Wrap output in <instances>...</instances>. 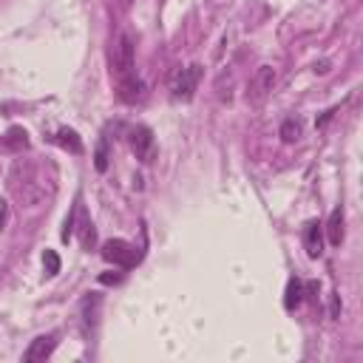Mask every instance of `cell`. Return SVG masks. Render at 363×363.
I'll return each mask as SVG.
<instances>
[{
	"label": "cell",
	"mask_w": 363,
	"mask_h": 363,
	"mask_svg": "<svg viewBox=\"0 0 363 363\" xmlns=\"http://www.w3.org/2000/svg\"><path fill=\"white\" fill-rule=\"evenodd\" d=\"M102 258H105L108 264H113V267L130 269V267H136V264L142 261V252H139L133 244L122 241V238H108V241L102 244Z\"/></svg>",
	"instance_id": "cell-1"
},
{
	"label": "cell",
	"mask_w": 363,
	"mask_h": 363,
	"mask_svg": "<svg viewBox=\"0 0 363 363\" xmlns=\"http://www.w3.org/2000/svg\"><path fill=\"white\" fill-rule=\"evenodd\" d=\"M199 79H201V65L193 62V65H187V68H179V71L170 77V96L179 99V102L193 99Z\"/></svg>",
	"instance_id": "cell-2"
},
{
	"label": "cell",
	"mask_w": 363,
	"mask_h": 363,
	"mask_svg": "<svg viewBox=\"0 0 363 363\" xmlns=\"http://www.w3.org/2000/svg\"><path fill=\"white\" fill-rule=\"evenodd\" d=\"M133 60H136V45H133V37L128 31H122L116 37V45H113V54H111V65H113V74L116 77H125L133 71Z\"/></svg>",
	"instance_id": "cell-3"
},
{
	"label": "cell",
	"mask_w": 363,
	"mask_h": 363,
	"mask_svg": "<svg viewBox=\"0 0 363 363\" xmlns=\"http://www.w3.org/2000/svg\"><path fill=\"white\" fill-rule=\"evenodd\" d=\"M128 142H130V150H133V156H136L139 162L150 164V162L156 159V139H153V130H150L147 125H136V128H130Z\"/></svg>",
	"instance_id": "cell-4"
},
{
	"label": "cell",
	"mask_w": 363,
	"mask_h": 363,
	"mask_svg": "<svg viewBox=\"0 0 363 363\" xmlns=\"http://www.w3.org/2000/svg\"><path fill=\"white\" fill-rule=\"evenodd\" d=\"M272 88H275V68H272V65H261V68L252 74L250 85H247V99H250V102H261Z\"/></svg>",
	"instance_id": "cell-5"
},
{
	"label": "cell",
	"mask_w": 363,
	"mask_h": 363,
	"mask_svg": "<svg viewBox=\"0 0 363 363\" xmlns=\"http://www.w3.org/2000/svg\"><path fill=\"white\" fill-rule=\"evenodd\" d=\"M54 349H57V332L37 335V337L28 343V349L23 352V360H26V363H40V360L51 357V352H54Z\"/></svg>",
	"instance_id": "cell-6"
},
{
	"label": "cell",
	"mask_w": 363,
	"mask_h": 363,
	"mask_svg": "<svg viewBox=\"0 0 363 363\" xmlns=\"http://www.w3.org/2000/svg\"><path fill=\"white\" fill-rule=\"evenodd\" d=\"M116 91H119V99L128 102V105H136L139 99H145V82L133 71L125 74V77H119V88Z\"/></svg>",
	"instance_id": "cell-7"
},
{
	"label": "cell",
	"mask_w": 363,
	"mask_h": 363,
	"mask_svg": "<svg viewBox=\"0 0 363 363\" xmlns=\"http://www.w3.org/2000/svg\"><path fill=\"white\" fill-rule=\"evenodd\" d=\"M303 247L309 258H320L323 252V224L320 221H309L303 227Z\"/></svg>",
	"instance_id": "cell-8"
},
{
	"label": "cell",
	"mask_w": 363,
	"mask_h": 363,
	"mask_svg": "<svg viewBox=\"0 0 363 363\" xmlns=\"http://www.w3.org/2000/svg\"><path fill=\"white\" fill-rule=\"evenodd\" d=\"M0 150H9V153H23V150H28V133H26V128L11 125V128L0 136Z\"/></svg>",
	"instance_id": "cell-9"
},
{
	"label": "cell",
	"mask_w": 363,
	"mask_h": 363,
	"mask_svg": "<svg viewBox=\"0 0 363 363\" xmlns=\"http://www.w3.org/2000/svg\"><path fill=\"white\" fill-rule=\"evenodd\" d=\"M326 238L332 247H340L343 244V207L337 204L332 213H329V221H326Z\"/></svg>",
	"instance_id": "cell-10"
},
{
	"label": "cell",
	"mask_w": 363,
	"mask_h": 363,
	"mask_svg": "<svg viewBox=\"0 0 363 363\" xmlns=\"http://www.w3.org/2000/svg\"><path fill=\"white\" fill-rule=\"evenodd\" d=\"M303 295H306L303 281H301V278H289V284H286V295H284V306H286L289 312L298 309V306L303 303Z\"/></svg>",
	"instance_id": "cell-11"
},
{
	"label": "cell",
	"mask_w": 363,
	"mask_h": 363,
	"mask_svg": "<svg viewBox=\"0 0 363 363\" xmlns=\"http://www.w3.org/2000/svg\"><path fill=\"white\" fill-rule=\"evenodd\" d=\"M54 142H57L62 150H68V153H82V142H79L77 130H71V128H60L57 136H54Z\"/></svg>",
	"instance_id": "cell-12"
},
{
	"label": "cell",
	"mask_w": 363,
	"mask_h": 363,
	"mask_svg": "<svg viewBox=\"0 0 363 363\" xmlns=\"http://www.w3.org/2000/svg\"><path fill=\"white\" fill-rule=\"evenodd\" d=\"M77 216H79V221H74V227H79V244H82L85 250H91L94 241H96V230H94L91 218L82 216V210H77Z\"/></svg>",
	"instance_id": "cell-13"
},
{
	"label": "cell",
	"mask_w": 363,
	"mask_h": 363,
	"mask_svg": "<svg viewBox=\"0 0 363 363\" xmlns=\"http://www.w3.org/2000/svg\"><path fill=\"white\" fill-rule=\"evenodd\" d=\"M281 139L286 142V145H292V142H298L301 139V133H303V125H301V119H295V116H289V119H284L281 122Z\"/></svg>",
	"instance_id": "cell-14"
},
{
	"label": "cell",
	"mask_w": 363,
	"mask_h": 363,
	"mask_svg": "<svg viewBox=\"0 0 363 363\" xmlns=\"http://www.w3.org/2000/svg\"><path fill=\"white\" fill-rule=\"evenodd\" d=\"M94 167H96L99 173H105V170H108V142H105V139H99V142H96V153H94Z\"/></svg>",
	"instance_id": "cell-15"
},
{
	"label": "cell",
	"mask_w": 363,
	"mask_h": 363,
	"mask_svg": "<svg viewBox=\"0 0 363 363\" xmlns=\"http://www.w3.org/2000/svg\"><path fill=\"white\" fill-rule=\"evenodd\" d=\"M43 269H45L48 278L60 272V255H57L54 250H45V252H43Z\"/></svg>",
	"instance_id": "cell-16"
},
{
	"label": "cell",
	"mask_w": 363,
	"mask_h": 363,
	"mask_svg": "<svg viewBox=\"0 0 363 363\" xmlns=\"http://www.w3.org/2000/svg\"><path fill=\"white\" fill-rule=\"evenodd\" d=\"M99 284H122V272H102Z\"/></svg>",
	"instance_id": "cell-17"
},
{
	"label": "cell",
	"mask_w": 363,
	"mask_h": 363,
	"mask_svg": "<svg viewBox=\"0 0 363 363\" xmlns=\"http://www.w3.org/2000/svg\"><path fill=\"white\" fill-rule=\"evenodd\" d=\"M329 315H332V318L340 315V303H337V295H335V292L329 295Z\"/></svg>",
	"instance_id": "cell-18"
},
{
	"label": "cell",
	"mask_w": 363,
	"mask_h": 363,
	"mask_svg": "<svg viewBox=\"0 0 363 363\" xmlns=\"http://www.w3.org/2000/svg\"><path fill=\"white\" fill-rule=\"evenodd\" d=\"M6 221H9V201L0 199V230L6 227Z\"/></svg>",
	"instance_id": "cell-19"
},
{
	"label": "cell",
	"mask_w": 363,
	"mask_h": 363,
	"mask_svg": "<svg viewBox=\"0 0 363 363\" xmlns=\"http://www.w3.org/2000/svg\"><path fill=\"white\" fill-rule=\"evenodd\" d=\"M326 71H329V62H326V60L315 62V74H326Z\"/></svg>",
	"instance_id": "cell-20"
}]
</instances>
